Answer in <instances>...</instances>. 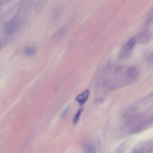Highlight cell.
Listing matches in <instances>:
<instances>
[{"label": "cell", "mask_w": 153, "mask_h": 153, "mask_svg": "<svg viewBox=\"0 0 153 153\" xmlns=\"http://www.w3.org/2000/svg\"><path fill=\"white\" fill-rule=\"evenodd\" d=\"M82 108H80L78 110V111L76 112V114L75 115L74 118H73V123L74 124H76L77 122L78 121L79 119V117H80V115H81V114L82 113Z\"/></svg>", "instance_id": "cell-8"}, {"label": "cell", "mask_w": 153, "mask_h": 153, "mask_svg": "<svg viewBox=\"0 0 153 153\" xmlns=\"http://www.w3.org/2000/svg\"><path fill=\"white\" fill-rule=\"evenodd\" d=\"M148 37V35L146 34V33H142L140 35V36L139 37L138 39L140 41V42H142V41H145L146 40H147V38Z\"/></svg>", "instance_id": "cell-9"}, {"label": "cell", "mask_w": 153, "mask_h": 153, "mask_svg": "<svg viewBox=\"0 0 153 153\" xmlns=\"http://www.w3.org/2000/svg\"><path fill=\"white\" fill-rule=\"evenodd\" d=\"M19 27V20L14 18L9 21L5 26V33L8 35L14 34Z\"/></svg>", "instance_id": "cell-2"}, {"label": "cell", "mask_w": 153, "mask_h": 153, "mask_svg": "<svg viewBox=\"0 0 153 153\" xmlns=\"http://www.w3.org/2000/svg\"><path fill=\"white\" fill-rule=\"evenodd\" d=\"M152 16H151V18H153V11H152V14H151Z\"/></svg>", "instance_id": "cell-12"}, {"label": "cell", "mask_w": 153, "mask_h": 153, "mask_svg": "<svg viewBox=\"0 0 153 153\" xmlns=\"http://www.w3.org/2000/svg\"><path fill=\"white\" fill-rule=\"evenodd\" d=\"M89 94H90L89 90H86L82 93H81L80 94L77 96L75 99L80 105H82L85 103V102L88 99L89 97Z\"/></svg>", "instance_id": "cell-3"}, {"label": "cell", "mask_w": 153, "mask_h": 153, "mask_svg": "<svg viewBox=\"0 0 153 153\" xmlns=\"http://www.w3.org/2000/svg\"><path fill=\"white\" fill-rule=\"evenodd\" d=\"M85 153H96V149L92 145H87L85 146L84 148Z\"/></svg>", "instance_id": "cell-7"}, {"label": "cell", "mask_w": 153, "mask_h": 153, "mask_svg": "<svg viewBox=\"0 0 153 153\" xmlns=\"http://www.w3.org/2000/svg\"><path fill=\"white\" fill-rule=\"evenodd\" d=\"M148 59L150 61H153V53H152L151 54H150L148 56Z\"/></svg>", "instance_id": "cell-11"}, {"label": "cell", "mask_w": 153, "mask_h": 153, "mask_svg": "<svg viewBox=\"0 0 153 153\" xmlns=\"http://www.w3.org/2000/svg\"><path fill=\"white\" fill-rule=\"evenodd\" d=\"M66 33V29L63 28L58 30L54 35V38L55 39H59L62 38Z\"/></svg>", "instance_id": "cell-6"}, {"label": "cell", "mask_w": 153, "mask_h": 153, "mask_svg": "<svg viewBox=\"0 0 153 153\" xmlns=\"http://www.w3.org/2000/svg\"><path fill=\"white\" fill-rule=\"evenodd\" d=\"M136 40L135 39V38H131L130 39L123 47V51L125 53L128 52L129 51H130L131 49L133 48V47L134 46V44L136 43Z\"/></svg>", "instance_id": "cell-4"}, {"label": "cell", "mask_w": 153, "mask_h": 153, "mask_svg": "<svg viewBox=\"0 0 153 153\" xmlns=\"http://www.w3.org/2000/svg\"><path fill=\"white\" fill-rule=\"evenodd\" d=\"M68 109H69V108H67L66 109H65V110L63 111V112L62 114V117H63V116H65L66 115V114L68 113Z\"/></svg>", "instance_id": "cell-10"}, {"label": "cell", "mask_w": 153, "mask_h": 153, "mask_svg": "<svg viewBox=\"0 0 153 153\" xmlns=\"http://www.w3.org/2000/svg\"><path fill=\"white\" fill-rule=\"evenodd\" d=\"M1 42H0V48H1Z\"/></svg>", "instance_id": "cell-13"}, {"label": "cell", "mask_w": 153, "mask_h": 153, "mask_svg": "<svg viewBox=\"0 0 153 153\" xmlns=\"http://www.w3.org/2000/svg\"><path fill=\"white\" fill-rule=\"evenodd\" d=\"M36 53V48L34 46L26 47L24 50V53L27 56H33Z\"/></svg>", "instance_id": "cell-5"}, {"label": "cell", "mask_w": 153, "mask_h": 153, "mask_svg": "<svg viewBox=\"0 0 153 153\" xmlns=\"http://www.w3.org/2000/svg\"><path fill=\"white\" fill-rule=\"evenodd\" d=\"M127 80L129 82H133L136 80L139 75V71L137 67L135 66H130L127 68L125 72Z\"/></svg>", "instance_id": "cell-1"}]
</instances>
